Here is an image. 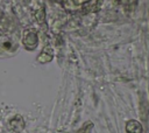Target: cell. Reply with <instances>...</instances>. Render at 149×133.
Masks as SVG:
<instances>
[{"label":"cell","mask_w":149,"mask_h":133,"mask_svg":"<svg viewBox=\"0 0 149 133\" xmlns=\"http://www.w3.org/2000/svg\"><path fill=\"white\" fill-rule=\"evenodd\" d=\"M54 57V51L51 49V47H44V49L38 54L37 56V62L41 63V64H44V63H49Z\"/></svg>","instance_id":"cell-2"},{"label":"cell","mask_w":149,"mask_h":133,"mask_svg":"<svg viewBox=\"0 0 149 133\" xmlns=\"http://www.w3.org/2000/svg\"><path fill=\"white\" fill-rule=\"evenodd\" d=\"M118 2L120 5H123L125 7H133L134 5H136V0H118Z\"/></svg>","instance_id":"cell-5"},{"label":"cell","mask_w":149,"mask_h":133,"mask_svg":"<svg viewBox=\"0 0 149 133\" xmlns=\"http://www.w3.org/2000/svg\"><path fill=\"white\" fill-rule=\"evenodd\" d=\"M71 1H72V4L76 5V6H83V5L87 4V2H90L91 0H71Z\"/></svg>","instance_id":"cell-6"},{"label":"cell","mask_w":149,"mask_h":133,"mask_svg":"<svg viewBox=\"0 0 149 133\" xmlns=\"http://www.w3.org/2000/svg\"><path fill=\"white\" fill-rule=\"evenodd\" d=\"M35 16L37 19L38 22H42L44 21V16H45V13H44V8L43 7H40V9L37 12H35Z\"/></svg>","instance_id":"cell-4"},{"label":"cell","mask_w":149,"mask_h":133,"mask_svg":"<svg viewBox=\"0 0 149 133\" xmlns=\"http://www.w3.org/2000/svg\"><path fill=\"white\" fill-rule=\"evenodd\" d=\"M61 1H63V0H61Z\"/></svg>","instance_id":"cell-7"},{"label":"cell","mask_w":149,"mask_h":133,"mask_svg":"<svg viewBox=\"0 0 149 133\" xmlns=\"http://www.w3.org/2000/svg\"><path fill=\"white\" fill-rule=\"evenodd\" d=\"M22 43L26 49L28 50H34L37 44H38V36L37 33L34 29H26L23 32V37H22Z\"/></svg>","instance_id":"cell-1"},{"label":"cell","mask_w":149,"mask_h":133,"mask_svg":"<svg viewBox=\"0 0 149 133\" xmlns=\"http://www.w3.org/2000/svg\"><path fill=\"white\" fill-rule=\"evenodd\" d=\"M126 132L127 133H142V126L137 120H128L126 124Z\"/></svg>","instance_id":"cell-3"}]
</instances>
